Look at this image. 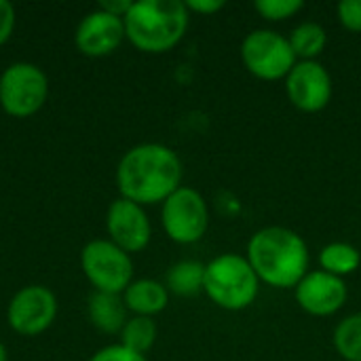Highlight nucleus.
Listing matches in <instances>:
<instances>
[{"mask_svg": "<svg viewBox=\"0 0 361 361\" xmlns=\"http://www.w3.org/2000/svg\"><path fill=\"white\" fill-rule=\"evenodd\" d=\"M89 361H146V357L123 345H110V347L99 349Z\"/></svg>", "mask_w": 361, "mask_h": 361, "instance_id": "obj_23", "label": "nucleus"}, {"mask_svg": "<svg viewBox=\"0 0 361 361\" xmlns=\"http://www.w3.org/2000/svg\"><path fill=\"white\" fill-rule=\"evenodd\" d=\"M15 30V8L8 0H0V44H4Z\"/></svg>", "mask_w": 361, "mask_h": 361, "instance_id": "obj_24", "label": "nucleus"}, {"mask_svg": "<svg viewBox=\"0 0 361 361\" xmlns=\"http://www.w3.org/2000/svg\"><path fill=\"white\" fill-rule=\"evenodd\" d=\"M203 292L224 311H243L258 298L260 279L247 258L239 254H220L205 264Z\"/></svg>", "mask_w": 361, "mask_h": 361, "instance_id": "obj_4", "label": "nucleus"}, {"mask_svg": "<svg viewBox=\"0 0 361 361\" xmlns=\"http://www.w3.org/2000/svg\"><path fill=\"white\" fill-rule=\"evenodd\" d=\"M241 59L247 72L260 80H279L296 66L290 40L275 30H254L241 42Z\"/></svg>", "mask_w": 361, "mask_h": 361, "instance_id": "obj_7", "label": "nucleus"}, {"mask_svg": "<svg viewBox=\"0 0 361 361\" xmlns=\"http://www.w3.org/2000/svg\"><path fill=\"white\" fill-rule=\"evenodd\" d=\"M161 222L167 237L180 245L201 241L209 228V209L203 195L195 188L180 186L163 203Z\"/></svg>", "mask_w": 361, "mask_h": 361, "instance_id": "obj_8", "label": "nucleus"}, {"mask_svg": "<svg viewBox=\"0 0 361 361\" xmlns=\"http://www.w3.org/2000/svg\"><path fill=\"white\" fill-rule=\"evenodd\" d=\"M123 300H125L127 311L140 317H152L167 309L169 290L167 286L154 279H137V281H131V286L125 290Z\"/></svg>", "mask_w": 361, "mask_h": 361, "instance_id": "obj_14", "label": "nucleus"}, {"mask_svg": "<svg viewBox=\"0 0 361 361\" xmlns=\"http://www.w3.org/2000/svg\"><path fill=\"white\" fill-rule=\"evenodd\" d=\"M334 349L345 361H361V313L345 317L336 326Z\"/></svg>", "mask_w": 361, "mask_h": 361, "instance_id": "obj_19", "label": "nucleus"}, {"mask_svg": "<svg viewBox=\"0 0 361 361\" xmlns=\"http://www.w3.org/2000/svg\"><path fill=\"white\" fill-rule=\"evenodd\" d=\"M89 317L91 324L104 334L123 332L127 324V307L121 294L95 292L89 300Z\"/></svg>", "mask_w": 361, "mask_h": 361, "instance_id": "obj_15", "label": "nucleus"}, {"mask_svg": "<svg viewBox=\"0 0 361 361\" xmlns=\"http://www.w3.org/2000/svg\"><path fill=\"white\" fill-rule=\"evenodd\" d=\"M319 264H322V271L345 279L347 275H353L360 269L361 254L351 243L334 241V243H328L319 252Z\"/></svg>", "mask_w": 361, "mask_h": 361, "instance_id": "obj_17", "label": "nucleus"}, {"mask_svg": "<svg viewBox=\"0 0 361 361\" xmlns=\"http://www.w3.org/2000/svg\"><path fill=\"white\" fill-rule=\"evenodd\" d=\"M286 93L296 110L322 112L332 99V76L319 61H296L286 76Z\"/></svg>", "mask_w": 361, "mask_h": 361, "instance_id": "obj_10", "label": "nucleus"}, {"mask_svg": "<svg viewBox=\"0 0 361 361\" xmlns=\"http://www.w3.org/2000/svg\"><path fill=\"white\" fill-rule=\"evenodd\" d=\"M245 258L260 283L279 290L296 288L309 273L311 262L307 241L286 226H264L254 233Z\"/></svg>", "mask_w": 361, "mask_h": 361, "instance_id": "obj_2", "label": "nucleus"}, {"mask_svg": "<svg viewBox=\"0 0 361 361\" xmlns=\"http://www.w3.org/2000/svg\"><path fill=\"white\" fill-rule=\"evenodd\" d=\"M341 25L349 32H361V0H343L336 6Z\"/></svg>", "mask_w": 361, "mask_h": 361, "instance_id": "obj_22", "label": "nucleus"}, {"mask_svg": "<svg viewBox=\"0 0 361 361\" xmlns=\"http://www.w3.org/2000/svg\"><path fill=\"white\" fill-rule=\"evenodd\" d=\"M184 4L188 13H197V15H214L224 8L222 0H186Z\"/></svg>", "mask_w": 361, "mask_h": 361, "instance_id": "obj_25", "label": "nucleus"}, {"mask_svg": "<svg viewBox=\"0 0 361 361\" xmlns=\"http://www.w3.org/2000/svg\"><path fill=\"white\" fill-rule=\"evenodd\" d=\"M121 338H123V347L144 355L146 351L152 349L154 341H157V324L152 322V317H131L127 319L123 332H121Z\"/></svg>", "mask_w": 361, "mask_h": 361, "instance_id": "obj_20", "label": "nucleus"}, {"mask_svg": "<svg viewBox=\"0 0 361 361\" xmlns=\"http://www.w3.org/2000/svg\"><path fill=\"white\" fill-rule=\"evenodd\" d=\"M288 40H290V47H292L296 59L317 61V57L326 51L328 32L324 30V25H319L315 21H305L292 30Z\"/></svg>", "mask_w": 361, "mask_h": 361, "instance_id": "obj_16", "label": "nucleus"}, {"mask_svg": "<svg viewBox=\"0 0 361 361\" xmlns=\"http://www.w3.org/2000/svg\"><path fill=\"white\" fill-rule=\"evenodd\" d=\"M80 264L95 292L125 294V290L133 281L131 256L106 239L89 241L82 247Z\"/></svg>", "mask_w": 361, "mask_h": 361, "instance_id": "obj_6", "label": "nucleus"}, {"mask_svg": "<svg viewBox=\"0 0 361 361\" xmlns=\"http://www.w3.org/2000/svg\"><path fill=\"white\" fill-rule=\"evenodd\" d=\"M131 4L133 2H129V0H104V2H99V11H106V13H110V15H116V17H121V19H125V15L129 13V8H131Z\"/></svg>", "mask_w": 361, "mask_h": 361, "instance_id": "obj_26", "label": "nucleus"}, {"mask_svg": "<svg viewBox=\"0 0 361 361\" xmlns=\"http://www.w3.org/2000/svg\"><path fill=\"white\" fill-rule=\"evenodd\" d=\"M106 228H108L110 241L127 254L146 250L152 237V226L144 207L123 197L116 199L108 207Z\"/></svg>", "mask_w": 361, "mask_h": 361, "instance_id": "obj_12", "label": "nucleus"}, {"mask_svg": "<svg viewBox=\"0 0 361 361\" xmlns=\"http://www.w3.org/2000/svg\"><path fill=\"white\" fill-rule=\"evenodd\" d=\"M0 361H6V349H4L2 343H0Z\"/></svg>", "mask_w": 361, "mask_h": 361, "instance_id": "obj_27", "label": "nucleus"}, {"mask_svg": "<svg viewBox=\"0 0 361 361\" xmlns=\"http://www.w3.org/2000/svg\"><path fill=\"white\" fill-rule=\"evenodd\" d=\"M254 8L267 21H286L305 8L302 0H256Z\"/></svg>", "mask_w": 361, "mask_h": 361, "instance_id": "obj_21", "label": "nucleus"}, {"mask_svg": "<svg viewBox=\"0 0 361 361\" xmlns=\"http://www.w3.org/2000/svg\"><path fill=\"white\" fill-rule=\"evenodd\" d=\"M57 300L55 294L44 286L21 288L8 302L6 319L8 326L21 336H38L55 322Z\"/></svg>", "mask_w": 361, "mask_h": 361, "instance_id": "obj_9", "label": "nucleus"}, {"mask_svg": "<svg viewBox=\"0 0 361 361\" xmlns=\"http://www.w3.org/2000/svg\"><path fill=\"white\" fill-rule=\"evenodd\" d=\"M205 264L199 260H180L167 271V290L178 296H195L203 292Z\"/></svg>", "mask_w": 361, "mask_h": 361, "instance_id": "obj_18", "label": "nucleus"}, {"mask_svg": "<svg viewBox=\"0 0 361 361\" xmlns=\"http://www.w3.org/2000/svg\"><path fill=\"white\" fill-rule=\"evenodd\" d=\"M294 294L300 309L313 317H330L338 313L349 298L345 279L326 271H309L294 288Z\"/></svg>", "mask_w": 361, "mask_h": 361, "instance_id": "obj_11", "label": "nucleus"}, {"mask_svg": "<svg viewBox=\"0 0 361 361\" xmlns=\"http://www.w3.org/2000/svg\"><path fill=\"white\" fill-rule=\"evenodd\" d=\"M125 36L144 53H167L186 34L190 13L182 0H140L125 15Z\"/></svg>", "mask_w": 361, "mask_h": 361, "instance_id": "obj_3", "label": "nucleus"}, {"mask_svg": "<svg viewBox=\"0 0 361 361\" xmlns=\"http://www.w3.org/2000/svg\"><path fill=\"white\" fill-rule=\"evenodd\" d=\"M182 182L180 157L163 144H140L125 152L116 167L123 199L137 205L165 203Z\"/></svg>", "mask_w": 361, "mask_h": 361, "instance_id": "obj_1", "label": "nucleus"}, {"mask_svg": "<svg viewBox=\"0 0 361 361\" xmlns=\"http://www.w3.org/2000/svg\"><path fill=\"white\" fill-rule=\"evenodd\" d=\"M125 38V21L99 8L89 13L74 34L76 49L87 57H106L114 53Z\"/></svg>", "mask_w": 361, "mask_h": 361, "instance_id": "obj_13", "label": "nucleus"}, {"mask_svg": "<svg viewBox=\"0 0 361 361\" xmlns=\"http://www.w3.org/2000/svg\"><path fill=\"white\" fill-rule=\"evenodd\" d=\"M49 95L47 74L27 61L11 63L0 76V106L15 118L36 114Z\"/></svg>", "mask_w": 361, "mask_h": 361, "instance_id": "obj_5", "label": "nucleus"}]
</instances>
